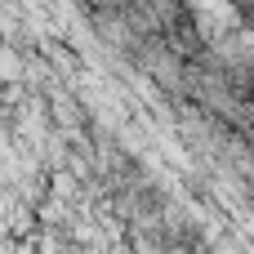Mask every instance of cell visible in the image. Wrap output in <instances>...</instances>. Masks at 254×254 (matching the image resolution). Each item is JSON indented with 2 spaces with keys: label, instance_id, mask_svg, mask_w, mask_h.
I'll return each mask as SVG.
<instances>
[{
  "label": "cell",
  "instance_id": "cell-1",
  "mask_svg": "<svg viewBox=\"0 0 254 254\" xmlns=\"http://www.w3.org/2000/svg\"><path fill=\"white\" fill-rule=\"evenodd\" d=\"M188 18H192V36H201L205 45H219L223 36H232L246 22L241 9H232V4H192Z\"/></svg>",
  "mask_w": 254,
  "mask_h": 254
}]
</instances>
